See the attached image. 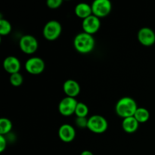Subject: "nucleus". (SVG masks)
<instances>
[{"instance_id":"20e7f679","label":"nucleus","mask_w":155,"mask_h":155,"mask_svg":"<svg viewBox=\"0 0 155 155\" xmlns=\"http://www.w3.org/2000/svg\"><path fill=\"white\" fill-rule=\"evenodd\" d=\"M61 24L56 20L48 21L42 29V35L44 38L48 41H54L57 39L61 36Z\"/></svg>"},{"instance_id":"f3484780","label":"nucleus","mask_w":155,"mask_h":155,"mask_svg":"<svg viewBox=\"0 0 155 155\" xmlns=\"http://www.w3.org/2000/svg\"><path fill=\"white\" fill-rule=\"evenodd\" d=\"M12 127L13 125L10 120L6 117H2L0 119V135L5 136V135L12 131Z\"/></svg>"},{"instance_id":"412c9836","label":"nucleus","mask_w":155,"mask_h":155,"mask_svg":"<svg viewBox=\"0 0 155 155\" xmlns=\"http://www.w3.org/2000/svg\"><path fill=\"white\" fill-rule=\"evenodd\" d=\"M75 124H76V126L80 129L87 128L88 118L87 117H77L75 120Z\"/></svg>"},{"instance_id":"ddd939ff","label":"nucleus","mask_w":155,"mask_h":155,"mask_svg":"<svg viewBox=\"0 0 155 155\" xmlns=\"http://www.w3.org/2000/svg\"><path fill=\"white\" fill-rule=\"evenodd\" d=\"M80 83L73 79L67 80L63 84V91L68 97L76 98L80 94Z\"/></svg>"},{"instance_id":"dca6fc26","label":"nucleus","mask_w":155,"mask_h":155,"mask_svg":"<svg viewBox=\"0 0 155 155\" xmlns=\"http://www.w3.org/2000/svg\"><path fill=\"white\" fill-rule=\"evenodd\" d=\"M134 117L139 123V124H145L149 120L150 113L148 109H146L145 107H138L136 113H135Z\"/></svg>"},{"instance_id":"0eeeda50","label":"nucleus","mask_w":155,"mask_h":155,"mask_svg":"<svg viewBox=\"0 0 155 155\" xmlns=\"http://www.w3.org/2000/svg\"><path fill=\"white\" fill-rule=\"evenodd\" d=\"M92 15L98 18H104L110 13L112 5L109 0H95L91 5Z\"/></svg>"},{"instance_id":"a211bd4d","label":"nucleus","mask_w":155,"mask_h":155,"mask_svg":"<svg viewBox=\"0 0 155 155\" xmlns=\"http://www.w3.org/2000/svg\"><path fill=\"white\" fill-rule=\"evenodd\" d=\"M89 114V107L85 103L78 102L76 107L75 113L77 117H86Z\"/></svg>"},{"instance_id":"f8f14e48","label":"nucleus","mask_w":155,"mask_h":155,"mask_svg":"<svg viewBox=\"0 0 155 155\" xmlns=\"http://www.w3.org/2000/svg\"><path fill=\"white\" fill-rule=\"evenodd\" d=\"M3 68L9 74L18 73L21 70V64L19 59L15 56H8L3 61Z\"/></svg>"},{"instance_id":"aec40b11","label":"nucleus","mask_w":155,"mask_h":155,"mask_svg":"<svg viewBox=\"0 0 155 155\" xmlns=\"http://www.w3.org/2000/svg\"><path fill=\"white\" fill-rule=\"evenodd\" d=\"M9 81L12 86L18 87V86H21L24 83V77L22 74H20V72L15 73V74H11L9 77Z\"/></svg>"},{"instance_id":"b1692460","label":"nucleus","mask_w":155,"mask_h":155,"mask_svg":"<svg viewBox=\"0 0 155 155\" xmlns=\"http://www.w3.org/2000/svg\"><path fill=\"white\" fill-rule=\"evenodd\" d=\"M80 155H94V154L91 151H89V150H84V151H82Z\"/></svg>"},{"instance_id":"7ed1b4c3","label":"nucleus","mask_w":155,"mask_h":155,"mask_svg":"<svg viewBox=\"0 0 155 155\" xmlns=\"http://www.w3.org/2000/svg\"><path fill=\"white\" fill-rule=\"evenodd\" d=\"M108 128V123L103 116L99 114L92 115L88 118L87 129L93 133L101 134Z\"/></svg>"},{"instance_id":"4468645a","label":"nucleus","mask_w":155,"mask_h":155,"mask_svg":"<svg viewBox=\"0 0 155 155\" xmlns=\"http://www.w3.org/2000/svg\"><path fill=\"white\" fill-rule=\"evenodd\" d=\"M74 12H75V15H77L79 18H81V19L83 20L92 15L91 5L85 2L78 3V4L75 6Z\"/></svg>"},{"instance_id":"423d86ee","label":"nucleus","mask_w":155,"mask_h":155,"mask_svg":"<svg viewBox=\"0 0 155 155\" xmlns=\"http://www.w3.org/2000/svg\"><path fill=\"white\" fill-rule=\"evenodd\" d=\"M27 73L32 75H39L44 71L45 68V61L42 58L36 56L30 57L27 59L24 65Z\"/></svg>"},{"instance_id":"4be33fe9","label":"nucleus","mask_w":155,"mask_h":155,"mask_svg":"<svg viewBox=\"0 0 155 155\" xmlns=\"http://www.w3.org/2000/svg\"><path fill=\"white\" fill-rule=\"evenodd\" d=\"M63 4L62 0H47L46 5L51 9H56L60 8Z\"/></svg>"},{"instance_id":"9b49d317","label":"nucleus","mask_w":155,"mask_h":155,"mask_svg":"<svg viewBox=\"0 0 155 155\" xmlns=\"http://www.w3.org/2000/svg\"><path fill=\"white\" fill-rule=\"evenodd\" d=\"M59 139L61 141L66 143L73 142L76 137V130L71 124H62L58 129V132Z\"/></svg>"},{"instance_id":"6ab92c4d","label":"nucleus","mask_w":155,"mask_h":155,"mask_svg":"<svg viewBox=\"0 0 155 155\" xmlns=\"http://www.w3.org/2000/svg\"><path fill=\"white\" fill-rule=\"evenodd\" d=\"M12 26L8 20L1 18L0 19V35L6 36L12 32Z\"/></svg>"},{"instance_id":"f03ea898","label":"nucleus","mask_w":155,"mask_h":155,"mask_svg":"<svg viewBox=\"0 0 155 155\" xmlns=\"http://www.w3.org/2000/svg\"><path fill=\"white\" fill-rule=\"evenodd\" d=\"M138 107L136 101L133 98L125 96L118 100L115 105V111L120 117L124 119L134 116Z\"/></svg>"},{"instance_id":"f257e3e1","label":"nucleus","mask_w":155,"mask_h":155,"mask_svg":"<svg viewBox=\"0 0 155 155\" xmlns=\"http://www.w3.org/2000/svg\"><path fill=\"white\" fill-rule=\"evenodd\" d=\"M74 47L79 53L89 54L93 51L95 45V38L92 35L85 32L79 33L74 39Z\"/></svg>"},{"instance_id":"5701e85b","label":"nucleus","mask_w":155,"mask_h":155,"mask_svg":"<svg viewBox=\"0 0 155 155\" xmlns=\"http://www.w3.org/2000/svg\"><path fill=\"white\" fill-rule=\"evenodd\" d=\"M7 147V139L5 136L0 135V152H3Z\"/></svg>"},{"instance_id":"39448f33","label":"nucleus","mask_w":155,"mask_h":155,"mask_svg":"<svg viewBox=\"0 0 155 155\" xmlns=\"http://www.w3.org/2000/svg\"><path fill=\"white\" fill-rule=\"evenodd\" d=\"M19 47L20 49L25 54H32L37 51L39 42L33 35H24L19 40Z\"/></svg>"},{"instance_id":"1a4fd4ad","label":"nucleus","mask_w":155,"mask_h":155,"mask_svg":"<svg viewBox=\"0 0 155 155\" xmlns=\"http://www.w3.org/2000/svg\"><path fill=\"white\" fill-rule=\"evenodd\" d=\"M100 27H101L100 18L95 16L94 15H90L88 18L83 19V21H82L83 31L90 35H92V36L99 30Z\"/></svg>"},{"instance_id":"2eb2a0df","label":"nucleus","mask_w":155,"mask_h":155,"mask_svg":"<svg viewBox=\"0 0 155 155\" xmlns=\"http://www.w3.org/2000/svg\"><path fill=\"white\" fill-rule=\"evenodd\" d=\"M139 127V123L133 117H130L123 119L122 128L127 133H134Z\"/></svg>"},{"instance_id":"9d476101","label":"nucleus","mask_w":155,"mask_h":155,"mask_svg":"<svg viewBox=\"0 0 155 155\" xmlns=\"http://www.w3.org/2000/svg\"><path fill=\"white\" fill-rule=\"evenodd\" d=\"M137 39L142 45L151 46L155 43V33L150 27H142L138 31Z\"/></svg>"},{"instance_id":"6e6552de","label":"nucleus","mask_w":155,"mask_h":155,"mask_svg":"<svg viewBox=\"0 0 155 155\" xmlns=\"http://www.w3.org/2000/svg\"><path fill=\"white\" fill-rule=\"evenodd\" d=\"M77 103L75 98L71 97H64L61 100L58 104V111L61 115L64 117H70L75 113Z\"/></svg>"}]
</instances>
